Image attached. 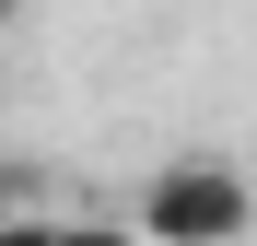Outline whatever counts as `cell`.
Returning a JSON list of instances; mask_svg holds the SVG:
<instances>
[{"instance_id":"obj_1","label":"cell","mask_w":257,"mask_h":246,"mask_svg":"<svg viewBox=\"0 0 257 246\" xmlns=\"http://www.w3.org/2000/svg\"><path fill=\"white\" fill-rule=\"evenodd\" d=\"M128 223L152 246H245L257 234V188H245V164L187 152V164H164V176H141V211Z\"/></svg>"},{"instance_id":"obj_2","label":"cell","mask_w":257,"mask_h":246,"mask_svg":"<svg viewBox=\"0 0 257 246\" xmlns=\"http://www.w3.org/2000/svg\"><path fill=\"white\" fill-rule=\"evenodd\" d=\"M59 234H70L59 211H0V246H59Z\"/></svg>"},{"instance_id":"obj_3","label":"cell","mask_w":257,"mask_h":246,"mask_svg":"<svg viewBox=\"0 0 257 246\" xmlns=\"http://www.w3.org/2000/svg\"><path fill=\"white\" fill-rule=\"evenodd\" d=\"M59 246H152V234H141V223H70Z\"/></svg>"},{"instance_id":"obj_4","label":"cell","mask_w":257,"mask_h":246,"mask_svg":"<svg viewBox=\"0 0 257 246\" xmlns=\"http://www.w3.org/2000/svg\"><path fill=\"white\" fill-rule=\"evenodd\" d=\"M12 12H24V0H0V24H12Z\"/></svg>"},{"instance_id":"obj_5","label":"cell","mask_w":257,"mask_h":246,"mask_svg":"<svg viewBox=\"0 0 257 246\" xmlns=\"http://www.w3.org/2000/svg\"><path fill=\"white\" fill-rule=\"evenodd\" d=\"M0 211H12V199H0Z\"/></svg>"}]
</instances>
